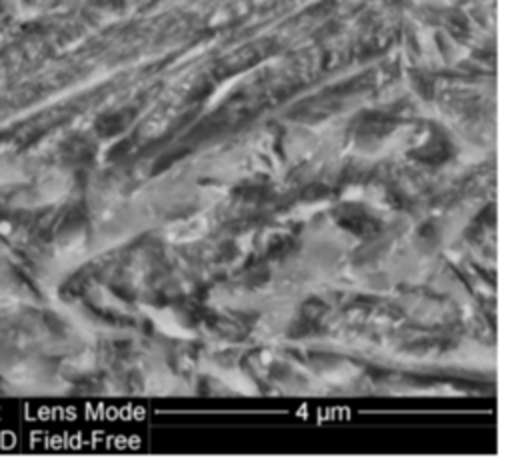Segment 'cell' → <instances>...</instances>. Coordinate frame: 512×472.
<instances>
[{
    "label": "cell",
    "mask_w": 512,
    "mask_h": 472,
    "mask_svg": "<svg viewBox=\"0 0 512 472\" xmlns=\"http://www.w3.org/2000/svg\"><path fill=\"white\" fill-rule=\"evenodd\" d=\"M0 230H2V232H8V230H10V224L2 222V224H0Z\"/></svg>",
    "instance_id": "1"
}]
</instances>
